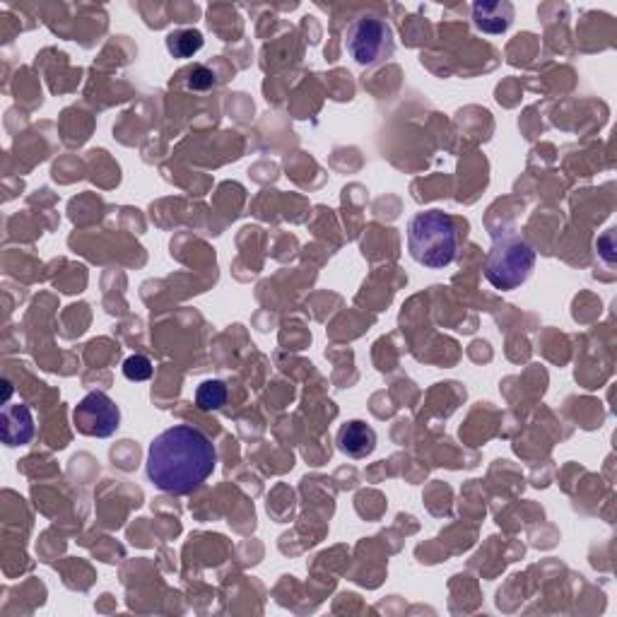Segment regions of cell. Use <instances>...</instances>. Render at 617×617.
<instances>
[{
  "mask_svg": "<svg viewBox=\"0 0 617 617\" xmlns=\"http://www.w3.org/2000/svg\"><path fill=\"white\" fill-rule=\"evenodd\" d=\"M123 376L128 381H148L152 376V362L145 355H131L123 362Z\"/></svg>",
  "mask_w": 617,
  "mask_h": 617,
  "instance_id": "8fae6325",
  "label": "cell"
},
{
  "mask_svg": "<svg viewBox=\"0 0 617 617\" xmlns=\"http://www.w3.org/2000/svg\"><path fill=\"white\" fill-rule=\"evenodd\" d=\"M536 266V251L516 232H502L495 237L485 261V278L497 290L509 292L531 278Z\"/></svg>",
  "mask_w": 617,
  "mask_h": 617,
  "instance_id": "3957f363",
  "label": "cell"
},
{
  "mask_svg": "<svg viewBox=\"0 0 617 617\" xmlns=\"http://www.w3.org/2000/svg\"><path fill=\"white\" fill-rule=\"evenodd\" d=\"M338 449L350 458H367L376 449V432L367 422L352 420L338 430Z\"/></svg>",
  "mask_w": 617,
  "mask_h": 617,
  "instance_id": "ba28073f",
  "label": "cell"
},
{
  "mask_svg": "<svg viewBox=\"0 0 617 617\" xmlns=\"http://www.w3.org/2000/svg\"><path fill=\"white\" fill-rule=\"evenodd\" d=\"M215 85H217V78L210 68L198 66L191 70V78H188V87H191V90H210V87H215Z\"/></svg>",
  "mask_w": 617,
  "mask_h": 617,
  "instance_id": "7c38bea8",
  "label": "cell"
},
{
  "mask_svg": "<svg viewBox=\"0 0 617 617\" xmlns=\"http://www.w3.org/2000/svg\"><path fill=\"white\" fill-rule=\"evenodd\" d=\"M217 451L201 430L174 425L152 439L148 449L150 483L169 495H191L213 475Z\"/></svg>",
  "mask_w": 617,
  "mask_h": 617,
  "instance_id": "6da1fadb",
  "label": "cell"
},
{
  "mask_svg": "<svg viewBox=\"0 0 617 617\" xmlns=\"http://www.w3.org/2000/svg\"><path fill=\"white\" fill-rule=\"evenodd\" d=\"M473 22L485 34H504L514 22V5L507 0H480L473 5Z\"/></svg>",
  "mask_w": 617,
  "mask_h": 617,
  "instance_id": "52a82bcc",
  "label": "cell"
},
{
  "mask_svg": "<svg viewBox=\"0 0 617 617\" xmlns=\"http://www.w3.org/2000/svg\"><path fill=\"white\" fill-rule=\"evenodd\" d=\"M73 425L75 430L85 437L107 439L119 430L121 425V410L107 393L92 391L87 393L73 410Z\"/></svg>",
  "mask_w": 617,
  "mask_h": 617,
  "instance_id": "5b68a950",
  "label": "cell"
},
{
  "mask_svg": "<svg viewBox=\"0 0 617 617\" xmlns=\"http://www.w3.org/2000/svg\"><path fill=\"white\" fill-rule=\"evenodd\" d=\"M203 34L198 29H181L167 37V51L174 58H191L203 49Z\"/></svg>",
  "mask_w": 617,
  "mask_h": 617,
  "instance_id": "9c48e42d",
  "label": "cell"
},
{
  "mask_svg": "<svg viewBox=\"0 0 617 617\" xmlns=\"http://www.w3.org/2000/svg\"><path fill=\"white\" fill-rule=\"evenodd\" d=\"M410 256L425 268H446L454 263L458 251V232L454 220L442 210H425L408 222Z\"/></svg>",
  "mask_w": 617,
  "mask_h": 617,
  "instance_id": "7a4b0ae2",
  "label": "cell"
},
{
  "mask_svg": "<svg viewBox=\"0 0 617 617\" xmlns=\"http://www.w3.org/2000/svg\"><path fill=\"white\" fill-rule=\"evenodd\" d=\"M0 437L3 444L15 449L25 446L34 437V415L25 403H8L0 410Z\"/></svg>",
  "mask_w": 617,
  "mask_h": 617,
  "instance_id": "8992f818",
  "label": "cell"
},
{
  "mask_svg": "<svg viewBox=\"0 0 617 617\" xmlns=\"http://www.w3.org/2000/svg\"><path fill=\"white\" fill-rule=\"evenodd\" d=\"M196 403L198 408L210 413V410H220L227 403V386L222 381H203L196 391Z\"/></svg>",
  "mask_w": 617,
  "mask_h": 617,
  "instance_id": "30bf717a",
  "label": "cell"
},
{
  "mask_svg": "<svg viewBox=\"0 0 617 617\" xmlns=\"http://www.w3.org/2000/svg\"><path fill=\"white\" fill-rule=\"evenodd\" d=\"M348 51L364 68L381 66L396 51L393 29L379 15H362L348 29Z\"/></svg>",
  "mask_w": 617,
  "mask_h": 617,
  "instance_id": "277c9868",
  "label": "cell"
}]
</instances>
